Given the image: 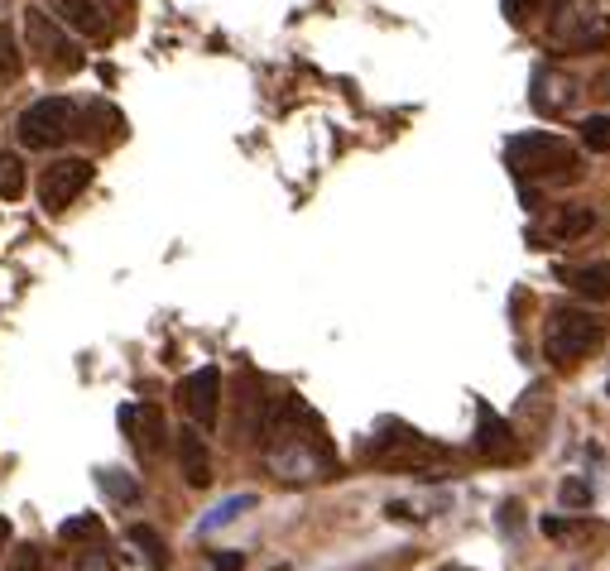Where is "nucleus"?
Instances as JSON below:
<instances>
[{
    "mask_svg": "<svg viewBox=\"0 0 610 571\" xmlns=\"http://www.w3.org/2000/svg\"><path fill=\"white\" fill-rule=\"evenodd\" d=\"M505 164L510 173L529 188L534 178L543 183H567V178H577V149L558 135H548V130H529V135H514L505 144Z\"/></svg>",
    "mask_w": 610,
    "mask_h": 571,
    "instance_id": "f257e3e1",
    "label": "nucleus"
},
{
    "mask_svg": "<svg viewBox=\"0 0 610 571\" xmlns=\"http://www.w3.org/2000/svg\"><path fill=\"white\" fill-rule=\"evenodd\" d=\"M610 322L586 308H553L548 327H543V356L553 360L558 370H572L577 360H586L596 346H606Z\"/></svg>",
    "mask_w": 610,
    "mask_h": 571,
    "instance_id": "f03ea898",
    "label": "nucleus"
},
{
    "mask_svg": "<svg viewBox=\"0 0 610 571\" xmlns=\"http://www.w3.org/2000/svg\"><path fill=\"white\" fill-rule=\"evenodd\" d=\"M610 39V15L601 0H558L548 20V44L558 53H596Z\"/></svg>",
    "mask_w": 610,
    "mask_h": 571,
    "instance_id": "7ed1b4c3",
    "label": "nucleus"
},
{
    "mask_svg": "<svg viewBox=\"0 0 610 571\" xmlns=\"http://www.w3.org/2000/svg\"><path fill=\"white\" fill-rule=\"evenodd\" d=\"M25 48L39 58V63H49L58 72H77L87 63V53L49 20V10H39V5H29L25 10Z\"/></svg>",
    "mask_w": 610,
    "mask_h": 571,
    "instance_id": "20e7f679",
    "label": "nucleus"
},
{
    "mask_svg": "<svg viewBox=\"0 0 610 571\" xmlns=\"http://www.w3.org/2000/svg\"><path fill=\"white\" fill-rule=\"evenodd\" d=\"M73 125H77L73 101L44 96V101H34L25 116H20V144H29V149H53V144H63L73 135Z\"/></svg>",
    "mask_w": 610,
    "mask_h": 571,
    "instance_id": "39448f33",
    "label": "nucleus"
},
{
    "mask_svg": "<svg viewBox=\"0 0 610 571\" xmlns=\"http://www.w3.org/2000/svg\"><path fill=\"white\" fill-rule=\"evenodd\" d=\"M87 188H92V164L87 159H58L39 178V202H44V212H63Z\"/></svg>",
    "mask_w": 610,
    "mask_h": 571,
    "instance_id": "423d86ee",
    "label": "nucleus"
},
{
    "mask_svg": "<svg viewBox=\"0 0 610 571\" xmlns=\"http://www.w3.org/2000/svg\"><path fill=\"white\" fill-rule=\"evenodd\" d=\"M178 404L188 408L193 428H217V413H221V370L217 365H202V370H193L188 380L178 384Z\"/></svg>",
    "mask_w": 610,
    "mask_h": 571,
    "instance_id": "0eeeda50",
    "label": "nucleus"
},
{
    "mask_svg": "<svg viewBox=\"0 0 610 571\" xmlns=\"http://www.w3.org/2000/svg\"><path fill=\"white\" fill-rule=\"evenodd\" d=\"M596 231V212L586 202H567L548 216V226L534 231V245H572V240H586Z\"/></svg>",
    "mask_w": 610,
    "mask_h": 571,
    "instance_id": "6e6552de",
    "label": "nucleus"
},
{
    "mask_svg": "<svg viewBox=\"0 0 610 571\" xmlns=\"http://www.w3.org/2000/svg\"><path fill=\"white\" fill-rule=\"evenodd\" d=\"M476 418H481V428H476V452L486 456V461H510L514 456L510 423H505L490 404H476Z\"/></svg>",
    "mask_w": 610,
    "mask_h": 571,
    "instance_id": "1a4fd4ad",
    "label": "nucleus"
},
{
    "mask_svg": "<svg viewBox=\"0 0 610 571\" xmlns=\"http://www.w3.org/2000/svg\"><path fill=\"white\" fill-rule=\"evenodd\" d=\"M178 466H183V476H188L193 490H207V485H212V452H207V442H202L197 428L178 432Z\"/></svg>",
    "mask_w": 610,
    "mask_h": 571,
    "instance_id": "9d476101",
    "label": "nucleus"
},
{
    "mask_svg": "<svg viewBox=\"0 0 610 571\" xmlns=\"http://www.w3.org/2000/svg\"><path fill=\"white\" fill-rule=\"evenodd\" d=\"M572 92H577V87H572L567 77H558V72H548V68H538L534 72V96H529V101H534L538 116H558V111H567Z\"/></svg>",
    "mask_w": 610,
    "mask_h": 571,
    "instance_id": "9b49d317",
    "label": "nucleus"
},
{
    "mask_svg": "<svg viewBox=\"0 0 610 571\" xmlns=\"http://www.w3.org/2000/svg\"><path fill=\"white\" fill-rule=\"evenodd\" d=\"M567 288H577L586 303H610V264L596 260V264H577V269H562Z\"/></svg>",
    "mask_w": 610,
    "mask_h": 571,
    "instance_id": "f8f14e48",
    "label": "nucleus"
},
{
    "mask_svg": "<svg viewBox=\"0 0 610 571\" xmlns=\"http://www.w3.org/2000/svg\"><path fill=\"white\" fill-rule=\"evenodd\" d=\"M125 432H135V442H140V452H145V456H159V452H164V442H169L164 413H159L154 404L135 408V418H130V428H125Z\"/></svg>",
    "mask_w": 610,
    "mask_h": 571,
    "instance_id": "ddd939ff",
    "label": "nucleus"
},
{
    "mask_svg": "<svg viewBox=\"0 0 610 571\" xmlns=\"http://www.w3.org/2000/svg\"><path fill=\"white\" fill-rule=\"evenodd\" d=\"M53 10H58V20L77 29V34H87V39H101L106 34V15H101L92 0H53Z\"/></svg>",
    "mask_w": 610,
    "mask_h": 571,
    "instance_id": "4468645a",
    "label": "nucleus"
},
{
    "mask_svg": "<svg viewBox=\"0 0 610 571\" xmlns=\"http://www.w3.org/2000/svg\"><path fill=\"white\" fill-rule=\"evenodd\" d=\"M125 538L140 548V557L149 562V571H164V567H169V548H164V538H159V533H154L149 524H135L130 533H125Z\"/></svg>",
    "mask_w": 610,
    "mask_h": 571,
    "instance_id": "2eb2a0df",
    "label": "nucleus"
},
{
    "mask_svg": "<svg viewBox=\"0 0 610 571\" xmlns=\"http://www.w3.org/2000/svg\"><path fill=\"white\" fill-rule=\"evenodd\" d=\"M20 72H25V48H20V39H15V29L0 20V77L15 82Z\"/></svg>",
    "mask_w": 610,
    "mask_h": 571,
    "instance_id": "dca6fc26",
    "label": "nucleus"
},
{
    "mask_svg": "<svg viewBox=\"0 0 610 571\" xmlns=\"http://www.w3.org/2000/svg\"><path fill=\"white\" fill-rule=\"evenodd\" d=\"M58 538H63V543H101L106 528H101L97 514H77V519H68V524L58 528Z\"/></svg>",
    "mask_w": 610,
    "mask_h": 571,
    "instance_id": "f3484780",
    "label": "nucleus"
},
{
    "mask_svg": "<svg viewBox=\"0 0 610 571\" xmlns=\"http://www.w3.org/2000/svg\"><path fill=\"white\" fill-rule=\"evenodd\" d=\"M97 480H101V490H106L116 504H135V500H140V485L125 476V471H116V466H106Z\"/></svg>",
    "mask_w": 610,
    "mask_h": 571,
    "instance_id": "a211bd4d",
    "label": "nucleus"
},
{
    "mask_svg": "<svg viewBox=\"0 0 610 571\" xmlns=\"http://www.w3.org/2000/svg\"><path fill=\"white\" fill-rule=\"evenodd\" d=\"M25 192V164L15 154H0V202H15Z\"/></svg>",
    "mask_w": 610,
    "mask_h": 571,
    "instance_id": "6ab92c4d",
    "label": "nucleus"
},
{
    "mask_svg": "<svg viewBox=\"0 0 610 571\" xmlns=\"http://www.w3.org/2000/svg\"><path fill=\"white\" fill-rule=\"evenodd\" d=\"M582 144L591 154H610V116H586L582 120Z\"/></svg>",
    "mask_w": 610,
    "mask_h": 571,
    "instance_id": "aec40b11",
    "label": "nucleus"
},
{
    "mask_svg": "<svg viewBox=\"0 0 610 571\" xmlns=\"http://www.w3.org/2000/svg\"><path fill=\"white\" fill-rule=\"evenodd\" d=\"M255 504V495H236V500H226V504H217V514H207L202 519V533H212V528H221V524H231L236 514H245Z\"/></svg>",
    "mask_w": 610,
    "mask_h": 571,
    "instance_id": "412c9836",
    "label": "nucleus"
},
{
    "mask_svg": "<svg viewBox=\"0 0 610 571\" xmlns=\"http://www.w3.org/2000/svg\"><path fill=\"white\" fill-rule=\"evenodd\" d=\"M591 504V485L586 480H567L562 485V509H586Z\"/></svg>",
    "mask_w": 610,
    "mask_h": 571,
    "instance_id": "4be33fe9",
    "label": "nucleus"
},
{
    "mask_svg": "<svg viewBox=\"0 0 610 571\" xmlns=\"http://www.w3.org/2000/svg\"><path fill=\"white\" fill-rule=\"evenodd\" d=\"M5 571H44V552L29 543V548H20L15 557H10V567H5Z\"/></svg>",
    "mask_w": 610,
    "mask_h": 571,
    "instance_id": "5701e85b",
    "label": "nucleus"
},
{
    "mask_svg": "<svg viewBox=\"0 0 610 571\" xmlns=\"http://www.w3.org/2000/svg\"><path fill=\"white\" fill-rule=\"evenodd\" d=\"M529 10H534V0H505V20H514V24L529 20Z\"/></svg>",
    "mask_w": 610,
    "mask_h": 571,
    "instance_id": "b1692460",
    "label": "nucleus"
},
{
    "mask_svg": "<svg viewBox=\"0 0 610 571\" xmlns=\"http://www.w3.org/2000/svg\"><path fill=\"white\" fill-rule=\"evenodd\" d=\"M77 571H116V562H111L106 552H92V557H87V562H82Z\"/></svg>",
    "mask_w": 610,
    "mask_h": 571,
    "instance_id": "393cba45",
    "label": "nucleus"
},
{
    "mask_svg": "<svg viewBox=\"0 0 610 571\" xmlns=\"http://www.w3.org/2000/svg\"><path fill=\"white\" fill-rule=\"evenodd\" d=\"M245 557H236V552H226V557H217V571H241Z\"/></svg>",
    "mask_w": 610,
    "mask_h": 571,
    "instance_id": "a878e982",
    "label": "nucleus"
},
{
    "mask_svg": "<svg viewBox=\"0 0 610 571\" xmlns=\"http://www.w3.org/2000/svg\"><path fill=\"white\" fill-rule=\"evenodd\" d=\"M5 543H10V519L0 514V557H5Z\"/></svg>",
    "mask_w": 610,
    "mask_h": 571,
    "instance_id": "bb28decb",
    "label": "nucleus"
},
{
    "mask_svg": "<svg viewBox=\"0 0 610 571\" xmlns=\"http://www.w3.org/2000/svg\"><path fill=\"white\" fill-rule=\"evenodd\" d=\"M106 5H116V10H130V5H135V0H106Z\"/></svg>",
    "mask_w": 610,
    "mask_h": 571,
    "instance_id": "cd10ccee",
    "label": "nucleus"
}]
</instances>
